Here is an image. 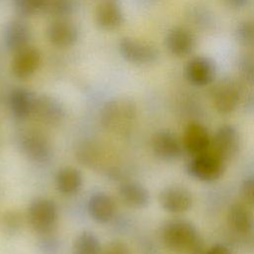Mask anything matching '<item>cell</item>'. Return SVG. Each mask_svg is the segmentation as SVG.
<instances>
[{
    "mask_svg": "<svg viewBox=\"0 0 254 254\" xmlns=\"http://www.w3.org/2000/svg\"><path fill=\"white\" fill-rule=\"evenodd\" d=\"M17 13L23 17H30L44 12L47 0H13Z\"/></svg>",
    "mask_w": 254,
    "mask_h": 254,
    "instance_id": "obj_28",
    "label": "cell"
},
{
    "mask_svg": "<svg viewBox=\"0 0 254 254\" xmlns=\"http://www.w3.org/2000/svg\"><path fill=\"white\" fill-rule=\"evenodd\" d=\"M185 77L193 86L210 85L216 77V65L212 59L206 56L190 58L185 66Z\"/></svg>",
    "mask_w": 254,
    "mask_h": 254,
    "instance_id": "obj_8",
    "label": "cell"
},
{
    "mask_svg": "<svg viewBox=\"0 0 254 254\" xmlns=\"http://www.w3.org/2000/svg\"><path fill=\"white\" fill-rule=\"evenodd\" d=\"M152 150L163 161H175L182 156L184 147L182 140L174 132L159 130L152 138Z\"/></svg>",
    "mask_w": 254,
    "mask_h": 254,
    "instance_id": "obj_12",
    "label": "cell"
},
{
    "mask_svg": "<svg viewBox=\"0 0 254 254\" xmlns=\"http://www.w3.org/2000/svg\"><path fill=\"white\" fill-rule=\"evenodd\" d=\"M32 37L31 28L23 20L11 21L4 31V43L6 48L13 53H17L27 47Z\"/></svg>",
    "mask_w": 254,
    "mask_h": 254,
    "instance_id": "obj_18",
    "label": "cell"
},
{
    "mask_svg": "<svg viewBox=\"0 0 254 254\" xmlns=\"http://www.w3.org/2000/svg\"><path fill=\"white\" fill-rule=\"evenodd\" d=\"M225 169L226 162L211 150L191 157L186 167L190 177L203 183L218 181L223 176Z\"/></svg>",
    "mask_w": 254,
    "mask_h": 254,
    "instance_id": "obj_3",
    "label": "cell"
},
{
    "mask_svg": "<svg viewBox=\"0 0 254 254\" xmlns=\"http://www.w3.org/2000/svg\"><path fill=\"white\" fill-rule=\"evenodd\" d=\"M184 151L191 157L210 150L211 137L205 126L198 122H190L182 135Z\"/></svg>",
    "mask_w": 254,
    "mask_h": 254,
    "instance_id": "obj_11",
    "label": "cell"
},
{
    "mask_svg": "<svg viewBox=\"0 0 254 254\" xmlns=\"http://www.w3.org/2000/svg\"><path fill=\"white\" fill-rule=\"evenodd\" d=\"M82 185L80 172L72 167H64L56 175V187L64 194L76 193Z\"/></svg>",
    "mask_w": 254,
    "mask_h": 254,
    "instance_id": "obj_23",
    "label": "cell"
},
{
    "mask_svg": "<svg viewBox=\"0 0 254 254\" xmlns=\"http://www.w3.org/2000/svg\"><path fill=\"white\" fill-rule=\"evenodd\" d=\"M119 51L127 62L134 64H152L159 59V51L154 45L138 39L128 37L121 39Z\"/></svg>",
    "mask_w": 254,
    "mask_h": 254,
    "instance_id": "obj_6",
    "label": "cell"
},
{
    "mask_svg": "<svg viewBox=\"0 0 254 254\" xmlns=\"http://www.w3.org/2000/svg\"><path fill=\"white\" fill-rule=\"evenodd\" d=\"M35 97L25 88H15L9 95V106L12 114L18 119H25L33 112Z\"/></svg>",
    "mask_w": 254,
    "mask_h": 254,
    "instance_id": "obj_22",
    "label": "cell"
},
{
    "mask_svg": "<svg viewBox=\"0 0 254 254\" xmlns=\"http://www.w3.org/2000/svg\"><path fill=\"white\" fill-rule=\"evenodd\" d=\"M242 100L240 87L231 79L219 81L211 90V101L215 111L221 115L233 113Z\"/></svg>",
    "mask_w": 254,
    "mask_h": 254,
    "instance_id": "obj_5",
    "label": "cell"
},
{
    "mask_svg": "<svg viewBox=\"0 0 254 254\" xmlns=\"http://www.w3.org/2000/svg\"><path fill=\"white\" fill-rule=\"evenodd\" d=\"M119 195L123 202L133 208H144L150 203V192L140 183L127 181L120 185Z\"/></svg>",
    "mask_w": 254,
    "mask_h": 254,
    "instance_id": "obj_21",
    "label": "cell"
},
{
    "mask_svg": "<svg viewBox=\"0 0 254 254\" xmlns=\"http://www.w3.org/2000/svg\"><path fill=\"white\" fill-rule=\"evenodd\" d=\"M74 10L72 0H47L44 12L52 16L64 17L70 15Z\"/></svg>",
    "mask_w": 254,
    "mask_h": 254,
    "instance_id": "obj_29",
    "label": "cell"
},
{
    "mask_svg": "<svg viewBox=\"0 0 254 254\" xmlns=\"http://www.w3.org/2000/svg\"><path fill=\"white\" fill-rule=\"evenodd\" d=\"M196 45V39L191 30L183 26L171 28L165 37V46L168 52L179 59L190 56Z\"/></svg>",
    "mask_w": 254,
    "mask_h": 254,
    "instance_id": "obj_10",
    "label": "cell"
},
{
    "mask_svg": "<svg viewBox=\"0 0 254 254\" xmlns=\"http://www.w3.org/2000/svg\"><path fill=\"white\" fill-rule=\"evenodd\" d=\"M237 65L239 75L244 83L254 87V50L242 53L238 59Z\"/></svg>",
    "mask_w": 254,
    "mask_h": 254,
    "instance_id": "obj_27",
    "label": "cell"
},
{
    "mask_svg": "<svg viewBox=\"0 0 254 254\" xmlns=\"http://www.w3.org/2000/svg\"><path fill=\"white\" fill-rule=\"evenodd\" d=\"M203 252H197V253H191V254H202Z\"/></svg>",
    "mask_w": 254,
    "mask_h": 254,
    "instance_id": "obj_35",
    "label": "cell"
},
{
    "mask_svg": "<svg viewBox=\"0 0 254 254\" xmlns=\"http://www.w3.org/2000/svg\"><path fill=\"white\" fill-rule=\"evenodd\" d=\"M202 254H232V251L226 245L217 243L210 246L207 250L203 251Z\"/></svg>",
    "mask_w": 254,
    "mask_h": 254,
    "instance_id": "obj_32",
    "label": "cell"
},
{
    "mask_svg": "<svg viewBox=\"0 0 254 254\" xmlns=\"http://www.w3.org/2000/svg\"><path fill=\"white\" fill-rule=\"evenodd\" d=\"M136 114V105L132 100L116 98L104 104L100 112V122L108 132L123 134L131 128Z\"/></svg>",
    "mask_w": 254,
    "mask_h": 254,
    "instance_id": "obj_2",
    "label": "cell"
},
{
    "mask_svg": "<svg viewBox=\"0 0 254 254\" xmlns=\"http://www.w3.org/2000/svg\"><path fill=\"white\" fill-rule=\"evenodd\" d=\"M100 254H131V251L124 242L112 241L101 250Z\"/></svg>",
    "mask_w": 254,
    "mask_h": 254,
    "instance_id": "obj_31",
    "label": "cell"
},
{
    "mask_svg": "<svg viewBox=\"0 0 254 254\" xmlns=\"http://www.w3.org/2000/svg\"><path fill=\"white\" fill-rule=\"evenodd\" d=\"M226 218L228 226L238 234H249L254 229L253 209L243 200L229 205Z\"/></svg>",
    "mask_w": 254,
    "mask_h": 254,
    "instance_id": "obj_15",
    "label": "cell"
},
{
    "mask_svg": "<svg viewBox=\"0 0 254 254\" xmlns=\"http://www.w3.org/2000/svg\"><path fill=\"white\" fill-rule=\"evenodd\" d=\"M41 63V54L34 47H27L17 53L11 62V71L15 77L25 79L38 69Z\"/></svg>",
    "mask_w": 254,
    "mask_h": 254,
    "instance_id": "obj_16",
    "label": "cell"
},
{
    "mask_svg": "<svg viewBox=\"0 0 254 254\" xmlns=\"http://www.w3.org/2000/svg\"><path fill=\"white\" fill-rule=\"evenodd\" d=\"M47 37L54 46L58 48H68L76 43L78 30L71 21L58 19L48 26Z\"/></svg>",
    "mask_w": 254,
    "mask_h": 254,
    "instance_id": "obj_17",
    "label": "cell"
},
{
    "mask_svg": "<svg viewBox=\"0 0 254 254\" xmlns=\"http://www.w3.org/2000/svg\"><path fill=\"white\" fill-rule=\"evenodd\" d=\"M101 246L97 236L90 231H83L74 239L71 254H100Z\"/></svg>",
    "mask_w": 254,
    "mask_h": 254,
    "instance_id": "obj_24",
    "label": "cell"
},
{
    "mask_svg": "<svg viewBox=\"0 0 254 254\" xmlns=\"http://www.w3.org/2000/svg\"><path fill=\"white\" fill-rule=\"evenodd\" d=\"M244 104H245V108L247 110H254V92H251L249 94H247V96L245 97L244 100Z\"/></svg>",
    "mask_w": 254,
    "mask_h": 254,
    "instance_id": "obj_34",
    "label": "cell"
},
{
    "mask_svg": "<svg viewBox=\"0 0 254 254\" xmlns=\"http://www.w3.org/2000/svg\"><path fill=\"white\" fill-rule=\"evenodd\" d=\"M224 6L232 10H240L249 5L251 0H221Z\"/></svg>",
    "mask_w": 254,
    "mask_h": 254,
    "instance_id": "obj_33",
    "label": "cell"
},
{
    "mask_svg": "<svg viewBox=\"0 0 254 254\" xmlns=\"http://www.w3.org/2000/svg\"><path fill=\"white\" fill-rule=\"evenodd\" d=\"M28 218L31 226L38 232L47 233L51 231L58 219V207L49 198H36L28 209Z\"/></svg>",
    "mask_w": 254,
    "mask_h": 254,
    "instance_id": "obj_7",
    "label": "cell"
},
{
    "mask_svg": "<svg viewBox=\"0 0 254 254\" xmlns=\"http://www.w3.org/2000/svg\"><path fill=\"white\" fill-rule=\"evenodd\" d=\"M161 238L166 248L178 253L203 252V240L193 223L185 219H173L162 228Z\"/></svg>",
    "mask_w": 254,
    "mask_h": 254,
    "instance_id": "obj_1",
    "label": "cell"
},
{
    "mask_svg": "<svg viewBox=\"0 0 254 254\" xmlns=\"http://www.w3.org/2000/svg\"><path fill=\"white\" fill-rule=\"evenodd\" d=\"M32 114H34L41 122L52 125L62 120L64 109L60 102L55 98L42 95L35 98Z\"/></svg>",
    "mask_w": 254,
    "mask_h": 254,
    "instance_id": "obj_19",
    "label": "cell"
},
{
    "mask_svg": "<svg viewBox=\"0 0 254 254\" xmlns=\"http://www.w3.org/2000/svg\"><path fill=\"white\" fill-rule=\"evenodd\" d=\"M187 17L193 26L204 32L211 30L214 26V15L207 7L202 5L191 6Z\"/></svg>",
    "mask_w": 254,
    "mask_h": 254,
    "instance_id": "obj_25",
    "label": "cell"
},
{
    "mask_svg": "<svg viewBox=\"0 0 254 254\" xmlns=\"http://www.w3.org/2000/svg\"><path fill=\"white\" fill-rule=\"evenodd\" d=\"M124 21L120 0H100L95 9V22L105 31L119 28Z\"/></svg>",
    "mask_w": 254,
    "mask_h": 254,
    "instance_id": "obj_14",
    "label": "cell"
},
{
    "mask_svg": "<svg viewBox=\"0 0 254 254\" xmlns=\"http://www.w3.org/2000/svg\"><path fill=\"white\" fill-rule=\"evenodd\" d=\"M240 194L242 200L254 209V175L246 177L240 185Z\"/></svg>",
    "mask_w": 254,
    "mask_h": 254,
    "instance_id": "obj_30",
    "label": "cell"
},
{
    "mask_svg": "<svg viewBox=\"0 0 254 254\" xmlns=\"http://www.w3.org/2000/svg\"><path fill=\"white\" fill-rule=\"evenodd\" d=\"M87 209L93 220L98 223H106L114 216L115 203L107 193L96 192L89 197Z\"/></svg>",
    "mask_w": 254,
    "mask_h": 254,
    "instance_id": "obj_20",
    "label": "cell"
},
{
    "mask_svg": "<svg viewBox=\"0 0 254 254\" xmlns=\"http://www.w3.org/2000/svg\"><path fill=\"white\" fill-rule=\"evenodd\" d=\"M241 148V136L231 124L219 126L211 137L210 150L226 163L234 159Z\"/></svg>",
    "mask_w": 254,
    "mask_h": 254,
    "instance_id": "obj_4",
    "label": "cell"
},
{
    "mask_svg": "<svg viewBox=\"0 0 254 254\" xmlns=\"http://www.w3.org/2000/svg\"><path fill=\"white\" fill-rule=\"evenodd\" d=\"M159 203L169 213L182 214L191 208L193 196L188 188L180 185H172L165 187L160 191Z\"/></svg>",
    "mask_w": 254,
    "mask_h": 254,
    "instance_id": "obj_9",
    "label": "cell"
},
{
    "mask_svg": "<svg viewBox=\"0 0 254 254\" xmlns=\"http://www.w3.org/2000/svg\"><path fill=\"white\" fill-rule=\"evenodd\" d=\"M25 155L35 162L47 161L52 153V147L47 137L38 130H28L20 140Z\"/></svg>",
    "mask_w": 254,
    "mask_h": 254,
    "instance_id": "obj_13",
    "label": "cell"
},
{
    "mask_svg": "<svg viewBox=\"0 0 254 254\" xmlns=\"http://www.w3.org/2000/svg\"><path fill=\"white\" fill-rule=\"evenodd\" d=\"M234 36L239 45L254 50V19L240 21L234 29Z\"/></svg>",
    "mask_w": 254,
    "mask_h": 254,
    "instance_id": "obj_26",
    "label": "cell"
}]
</instances>
